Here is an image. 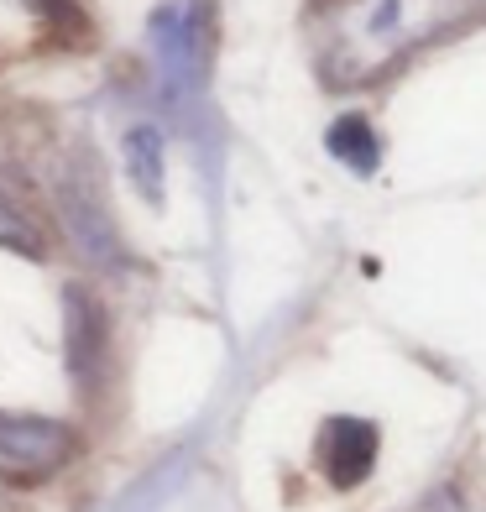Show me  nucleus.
<instances>
[{
  "label": "nucleus",
  "mask_w": 486,
  "mask_h": 512,
  "mask_svg": "<svg viewBox=\"0 0 486 512\" xmlns=\"http://www.w3.org/2000/svg\"><path fill=\"white\" fill-rule=\"evenodd\" d=\"M377 465V424L366 418H330L319 429V471L330 476V486H356L372 476Z\"/></svg>",
  "instance_id": "2"
},
{
  "label": "nucleus",
  "mask_w": 486,
  "mask_h": 512,
  "mask_svg": "<svg viewBox=\"0 0 486 512\" xmlns=\"http://www.w3.org/2000/svg\"><path fill=\"white\" fill-rule=\"evenodd\" d=\"M131 173L142 183V194H157V136L152 131L131 136Z\"/></svg>",
  "instance_id": "6"
},
{
  "label": "nucleus",
  "mask_w": 486,
  "mask_h": 512,
  "mask_svg": "<svg viewBox=\"0 0 486 512\" xmlns=\"http://www.w3.org/2000/svg\"><path fill=\"white\" fill-rule=\"evenodd\" d=\"M63 314H68V330H63V345H68V371H74L79 392H95L100 387V371H105V314L89 293H63Z\"/></svg>",
  "instance_id": "3"
},
{
  "label": "nucleus",
  "mask_w": 486,
  "mask_h": 512,
  "mask_svg": "<svg viewBox=\"0 0 486 512\" xmlns=\"http://www.w3.org/2000/svg\"><path fill=\"white\" fill-rule=\"evenodd\" d=\"M74 460V429L53 418H11L0 413V476L6 481H42Z\"/></svg>",
  "instance_id": "1"
},
{
  "label": "nucleus",
  "mask_w": 486,
  "mask_h": 512,
  "mask_svg": "<svg viewBox=\"0 0 486 512\" xmlns=\"http://www.w3.org/2000/svg\"><path fill=\"white\" fill-rule=\"evenodd\" d=\"M0 246L32 256V262H37V256H48V230H42L11 194H0Z\"/></svg>",
  "instance_id": "4"
},
{
  "label": "nucleus",
  "mask_w": 486,
  "mask_h": 512,
  "mask_svg": "<svg viewBox=\"0 0 486 512\" xmlns=\"http://www.w3.org/2000/svg\"><path fill=\"white\" fill-rule=\"evenodd\" d=\"M42 16H68V0H32Z\"/></svg>",
  "instance_id": "7"
},
{
  "label": "nucleus",
  "mask_w": 486,
  "mask_h": 512,
  "mask_svg": "<svg viewBox=\"0 0 486 512\" xmlns=\"http://www.w3.org/2000/svg\"><path fill=\"white\" fill-rule=\"evenodd\" d=\"M330 147L351 162V168H361V173L377 162V142H372V131H366L361 121H340V131L330 136Z\"/></svg>",
  "instance_id": "5"
}]
</instances>
